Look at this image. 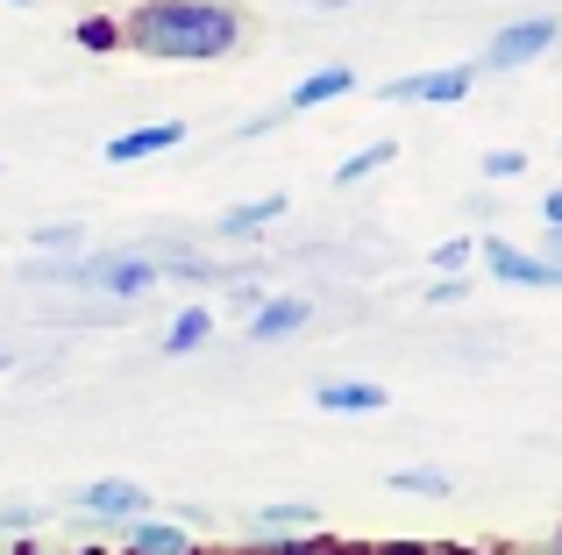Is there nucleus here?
Returning <instances> with one entry per match:
<instances>
[{
    "label": "nucleus",
    "mask_w": 562,
    "mask_h": 555,
    "mask_svg": "<svg viewBox=\"0 0 562 555\" xmlns=\"http://www.w3.org/2000/svg\"><path fill=\"white\" fill-rule=\"evenodd\" d=\"M122 43L157 65H221L243 43V14L228 0H136L122 14Z\"/></svg>",
    "instance_id": "obj_1"
},
{
    "label": "nucleus",
    "mask_w": 562,
    "mask_h": 555,
    "mask_svg": "<svg viewBox=\"0 0 562 555\" xmlns=\"http://www.w3.org/2000/svg\"><path fill=\"white\" fill-rule=\"evenodd\" d=\"M157 278H165V264H150L143 250H100L71 264V292H100L108 306H136V299H150Z\"/></svg>",
    "instance_id": "obj_2"
},
{
    "label": "nucleus",
    "mask_w": 562,
    "mask_h": 555,
    "mask_svg": "<svg viewBox=\"0 0 562 555\" xmlns=\"http://www.w3.org/2000/svg\"><path fill=\"white\" fill-rule=\"evenodd\" d=\"M555 36H562L555 14H520V22H506L484 43L477 71H527V65H541V50H555Z\"/></svg>",
    "instance_id": "obj_3"
},
{
    "label": "nucleus",
    "mask_w": 562,
    "mask_h": 555,
    "mask_svg": "<svg viewBox=\"0 0 562 555\" xmlns=\"http://www.w3.org/2000/svg\"><path fill=\"white\" fill-rule=\"evenodd\" d=\"M470 86H477V65H441V71H413V79H384L378 100H384V107H406V100H427V107H463Z\"/></svg>",
    "instance_id": "obj_4"
},
{
    "label": "nucleus",
    "mask_w": 562,
    "mask_h": 555,
    "mask_svg": "<svg viewBox=\"0 0 562 555\" xmlns=\"http://www.w3.org/2000/svg\"><path fill=\"white\" fill-rule=\"evenodd\" d=\"M79 506L86 520H114V528H128V520H150V491L136 485V477H93V485H79Z\"/></svg>",
    "instance_id": "obj_5"
},
{
    "label": "nucleus",
    "mask_w": 562,
    "mask_h": 555,
    "mask_svg": "<svg viewBox=\"0 0 562 555\" xmlns=\"http://www.w3.org/2000/svg\"><path fill=\"white\" fill-rule=\"evenodd\" d=\"M477 257H484V271H492V278H506V285H562V264L513 250L506 236H484V242H477Z\"/></svg>",
    "instance_id": "obj_6"
},
{
    "label": "nucleus",
    "mask_w": 562,
    "mask_h": 555,
    "mask_svg": "<svg viewBox=\"0 0 562 555\" xmlns=\"http://www.w3.org/2000/svg\"><path fill=\"white\" fill-rule=\"evenodd\" d=\"M285 207H292L285 193H257V200H235V207H228V214H221V222H214V242H257V236H263V228H271V222H285Z\"/></svg>",
    "instance_id": "obj_7"
},
{
    "label": "nucleus",
    "mask_w": 562,
    "mask_h": 555,
    "mask_svg": "<svg viewBox=\"0 0 562 555\" xmlns=\"http://www.w3.org/2000/svg\"><path fill=\"white\" fill-rule=\"evenodd\" d=\"M186 143V122H143V128H122V136H108V165H143V157H165Z\"/></svg>",
    "instance_id": "obj_8"
},
{
    "label": "nucleus",
    "mask_w": 562,
    "mask_h": 555,
    "mask_svg": "<svg viewBox=\"0 0 562 555\" xmlns=\"http://www.w3.org/2000/svg\"><path fill=\"white\" fill-rule=\"evenodd\" d=\"M314 406H321V414H384V406H392V392L371 385V377H321V385H314Z\"/></svg>",
    "instance_id": "obj_9"
},
{
    "label": "nucleus",
    "mask_w": 562,
    "mask_h": 555,
    "mask_svg": "<svg viewBox=\"0 0 562 555\" xmlns=\"http://www.w3.org/2000/svg\"><path fill=\"white\" fill-rule=\"evenodd\" d=\"M306 320H314V299H300V292H285V299H263L257 314H249V342H292Z\"/></svg>",
    "instance_id": "obj_10"
},
{
    "label": "nucleus",
    "mask_w": 562,
    "mask_h": 555,
    "mask_svg": "<svg viewBox=\"0 0 562 555\" xmlns=\"http://www.w3.org/2000/svg\"><path fill=\"white\" fill-rule=\"evenodd\" d=\"M349 93H357V71H349V65H321V71H306V79L292 86L278 107H285V114H306V107H328V100H349Z\"/></svg>",
    "instance_id": "obj_11"
},
{
    "label": "nucleus",
    "mask_w": 562,
    "mask_h": 555,
    "mask_svg": "<svg viewBox=\"0 0 562 555\" xmlns=\"http://www.w3.org/2000/svg\"><path fill=\"white\" fill-rule=\"evenodd\" d=\"M214 342V306H179V314H171V328L157 335V349H165V356H200V349Z\"/></svg>",
    "instance_id": "obj_12"
},
{
    "label": "nucleus",
    "mask_w": 562,
    "mask_h": 555,
    "mask_svg": "<svg viewBox=\"0 0 562 555\" xmlns=\"http://www.w3.org/2000/svg\"><path fill=\"white\" fill-rule=\"evenodd\" d=\"M128 555H192V534L179 520H128Z\"/></svg>",
    "instance_id": "obj_13"
},
{
    "label": "nucleus",
    "mask_w": 562,
    "mask_h": 555,
    "mask_svg": "<svg viewBox=\"0 0 562 555\" xmlns=\"http://www.w3.org/2000/svg\"><path fill=\"white\" fill-rule=\"evenodd\" d=\"M249 528H257V534H314L321 528V506L278 499V506H257V513H249Z\"/></svg>",
    "instance_id": "obj_14"
},
{
    "label": "nucleus",
    "mask_w": 562,
    "mask_h": 555,
    "mask_svg": "<svg viewBox=\"0 0 562 555\" xmlns=\"http://www.w3.org/2000/svg\"><path fill=\"white\" fill-rule=\"evenodd\" d=\"M384 165H398V143L378 136V143H363V150H349L342 165H335V185H342V193H349V185H371Z\"/></svg>",
    "instance_id": "obj_15"
},
{
    "label": "nucleus",
    "mask_w": 562,
    "mask_h": 555,
    "mask_svg": "<svg viewBox=\"0 0 562 555\" xmlns=\"http://www.w3.org/2000/svg\"><path fill=\"white\" fill-rule=\"evenodd\" d=\"M29 257H86V228L79 222H36L29 228Z\"/></svg>",
    "instance_id": "obj_16"
},
{
    "label": "nucleus",
    "mask_w": 562,
    "mask_h": 555,
    "mask_svg": "<svg viewBox=\"0 0 562 555\" xmlns=\"http://www.w3.org/2000/svg\"><path fill=\"white\" fill-rule=\"evenodd\" d=\"M477 179H484V185L527 179V150H484V157H477Z\"/></svg>",
    "instance_id": "obj_17"
},
{
    "label": "nucleus",
    "mask_w": 562,
    "mask_h": 555,
    "mask_svg": "<svg viewBox=\"0 0 562 555\" xmlns=\"http://www.w3.org/2000/svg\"><path fill=\"white\" fill-rule=\"evenodd\" d=\"M384 485H392V491H420V499H449V491H456L441 471H392Z\"/></svg>",
    "instance_id": "obj_18"
},
{
    "label": "nucleus",
    "mask_w": 562,
    "mask_h": 555,
    "mask_svg": "<svg viewBox=\"0 0 562 555\" xmlns=\"http://www.w3.org/2000/svg\"><path fill=\"white\" fill-rule=\"evenodd\" d=\"M470 257H477V236H449V242H435V250H427V264H435V271H463L470 264Z\"/></svg>",
    "instance_id": "obj_19"
},
{
    "label": "nucleus",
    "mask_w": 562,
    "mask_h": 555,
    "mask_svg": "<svg viewBox=\"0 0 562 555\" xmlns=\"http://www.w3.org/2000/svg\"><path fill=\"white\" fill-rule=\"evenodd\" d=\"M79 43H86V50H114V43H122V22H108V14H86V22H79Z\"/></svg>",
    "instance_id": "obj_20"
},
{
    "label": "nucleus",
    "mask_w": 562,
    "mask_h": 555,
    "mask_svg": "<svg viewBox=\"0 0 562 555\" xmlns=\"http://www.w3.org/2000/svg\"><path fill=\"white\" fill-rule=\"evenodd\" d=\"M43 520V506H0V534H29Z\"/></svg>",
    "instance_id": "obj_21"
},
{
    "label": "nucleus",
    "mask_w": 562,
    "mask_h": 555,
    "mask_svg": "<svg viewBox=\"0 0 562 555\" xmlns=\"http://www.w3.org/2000/svg\"><path fill=\"white\" fill-rule=\"evenodd\" d=\"M470 292V278L456 271V278H435V285H427V306H449V299H463Z\"/></svg>",
    "instance_id": "obj_22"
},
{
    "label": "nucleus",
    "mask_w": 562,
    "mask_h": 555,
    "mask_svg": "<svg viewBox=\"0 0 562 555\" xmlns=\"http://www.w3.org/2000/svg\"><path fill=\"white\" fill-rule=\"evenodd\" d=\"M285 8H300V14H349L357 0H285Z\"/></svg>",
    "instance_id": "obj_23"
},
{
    "label": "nucleus",
    "mask_w": 562,
    "mask_h": 555,
    "mask_svg": "<svg viewBox=\"0 0 562 555\" xmlns=\"http://www.w3.org/2000/svg\"><path fill=\"white\" fill-rule=\"evenodd\" d=\"M228 306H235V314H257L263 292H257V285H243V292H228Z\"/></svg>",
    "instance_id": "obj_24"
},
{
    "label": "nucleus",
    "mask_w": 562,
    "mask_h": 555,
    "mask_svg": "<svg viewBox=\"0 0 562 555\" xmlns=\"http://www.w3.org/2000/svg\"><path fill=\"white\" fill-rule=\"evenodd\" d=\"M541 222H549V228H555V236H562V185H555V193H549V200H541Z\"/></svg>",
    "instance_id": "obj_25"
},
{
    "label": "nucleus",
    "mask_w": 562,
    "mask_h": 555,
    "mask_svg": "<svg viewBox=\"0 0 562 555\" xmlns=\"http://www.w3.org/2000/svg\"><path fill=\"white\" fill-rule=\"evenodd\" d=\"M0 8H36V0H0Z\"/></svg>",
    "instance_id": "obj_26"
},
{
    "label": "nucleus",
    "mask_w": 562,
    "mask_h": 555,
    "mask_svg": "<svg viewBox=\"0 0 562 555\" xmlns=\"http://www.w3.org/2000/svg\"><path fill=\"white\" fill-rule=\"evenodd\" d=\"M378 555H413V548H378Z\"/></svg>",
    "instance_id": "obj_27"
},
{
    "label": "nucleus",
    "mask_w": 562,
    "mask_h": 555,
    "mask_svg": "<svg viewBox=\"0 0 562 555\" xmlns=\"http://www.w3.org/2000/svg\"><path fill=\"white\" fill-rule=\"evenodd\" d=\"M0 371H8V356H0Z\"/></svg>",
    "instance_id": "obj_28"
}]
</instances>
